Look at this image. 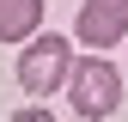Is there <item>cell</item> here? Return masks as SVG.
<instances>
[{"label": "cell", "instance_id": "6da1fadb", "mask_svg": "<svg viewBox=\"0 0 128 122\" xmlns=\"http://www.w3.org/2000/svg\"><path fill=\"white\" fill-rule=\"evenodd\" d=\"M61 92H67V104H73L79 122H104V116H116V104H122V73H116L110 55H79Z\"/></svg>", "mask_w": 128, "mask_h": 122}, {"label": "cell", "instance_id": "7a4b0ae2", "mask_svg": "<svg viewBox=\"0 0 128 122\" xmlns=\"http://www.w3.org/2000/svg\"><path fill=\"white\" fill-rule=\"evenodd\" d=\"M67 73H73V43L55 37V30H37L30 49H18V86H24V98H55L67 86Z\"/></svg>", "mask_w": 128, "mask_h": 122}, {"label": "cell", "instance_id": "3957f363", "mask_svg": "<svg viewBox=\"0 0 128 122\" xmlns=\"http://www.w3.org/2000/svg\"><path fill=\"white\" fill-rule=\"evenodd\" d=\"M73 37H79V49H116L128 37V0H79Z\"/></svg>", "mask_w": 128, "mask_h": 122}, {"label": "cell", "instance_id": "277c9868", "mask_svg": "<svg viewBox=\"0 0 128 122\" xmlns=\"http://www.w3.org/2000/svg\"><path fill=\"white\" fill-rule=\"evenodd\" d=\"M43 30V0H0V43H30Z\"/></svg>", "mask_w": 128, "mask_h": 122}, {"label": "cell", "instance_id": "5b68a950", "mask_svg": "<svg viewBox=\"0 0 128 122\" xmlns=\"http://www.w3.org/2000/svg\"><path fill=\"white\" fill-rule=\"evenodd\" d=\"M6 122H55V116L43 110V104H30V110H18V116H6Z\"/></svg>", "mask_w": 128, "mask_h": 122}]
</instances>
